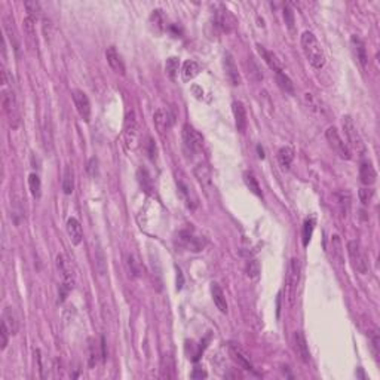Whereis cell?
I'll return each mask as SVG.
<instances>
[{"instance_id":"1","label":"cell","mask_w":380,"mask_h":380,"mask_svg":"<svg viewBox=\"0 0 380 380\" xmlns=\"http://www.w3.org/2000/svg\"><path fill=\"white\" fill-rule=\"evenodd\" d=\"M303 52L314 68H323L326 65V52L312 31H305L300 37Z\"/></svg>"},{"instance_id":"2","label":"cell","mask_w":380,"mask_h":380,"mask_svg":"<svg viewBox=\"0 0 380 380\" xmlns=\"http://www.w3.org/2000/svg\"><path fill=\"white\" fill-rule=\"evenodd\" d=\"M56 269L61 275V279H62V285H61V290H59V303H62L67 297V294L73 290L74 287V282H76V276H74V271H73V266L70 263V260L64 256V254H58L56 256Z\"/></svg>"},{"instance_id":"3","label":"cell","mask_w":380,"mask_h":380,"mask_svg":"<svg viewBox=\"0 0 380 380\" xmlns=\"http://www.w3.org/2000/svg\"><path fill=\"white\" fill-rule=\"evenodd\" d=\"M342 125H343V131H345V135H346V141H348L349 149L354 150V152H357L358 155H364L366 150H367V147H366V143H364L361 134L358 132L357 125L354 123L352 117H351V116H343Z\"/></svg>"},{"instance_id":"4","label":"cell","mask_w":380,"mask_h":380,"mask_svg":"<svg viewBox=\"0 0 380 380\" xmlns=\"http://www.w3.org/2000/svg\"><path fill=\"white\" fill-rule=\"evenodd\" d=\"M348 254L352 260L354 268L360 273H363V275L369 273V271H370L369 256L366 254V251L363 250V247L358 241H349L348 242Z\"/></svg>"},{"instance_id":"5","label":"cell","mask_w":380,"mask_h":380,"mask_svg":"<svg viewBox=\"0 0 380 380\" xmlns=\"http://www.w3.org/2000/svg\"><path fill=\"white\" fill-rule=\"evenodd\" d=\"M326 138H327V141L330 143L331 149H333L342 159L349 161V159L352 158V150L349 149L348 143H345V140L342 138V135H340V132L337 131V128L330 126V128L326 131Z\"/></svg>"},{"instance_id":"6","label":"cell","mask_w":380,"mask_h":380,"mask_svg":"<svg viewBox=\"0 0 380 380\" xmlns=\"http://www.w3.org/2000/svg\"><path fill=\"white\" fill-rule=\"evenodd\" d=\"M137 138H138V123L134 111H129L125 119V126H123V141L126 149H134L137 146Z\"/></svg>"},{"instance_id":"7","label":"cell","mask_w":380,"mask_h":380,"mask_svg":"<svg viewBox=\"0 0 380 380\" xmlns=\"http://www.w3.org/2000/svg\"><path fill=\"white\" fill-rule=\"evenodd\" d=\"M300 273H302V265L299 259H291L290 266H288V276H287V282L290 287V303L294 305V299H296V291L300 282Z\"/></svg>"},{"instance_id":"8","label":"cell","mask_w":380,"mask_h":380,"mask_svg":"<svg viewBox=\"0 0 380 380\" xmlns=\"http://www.w3.org/2000/svg\"><path fill=\"white\" fill-rule=\"evenodd\" d=\"M183 141L184 146L190 152H199L204 146V137L201 132H198L193 126L184 125L183 126Z\"/></svg>"},{"instance_id":"9","label":"cell","mask_w":380,"mask_h":380,"mask_svg":"<svg viewBox=\"0 0 380 380\" xmlns=\"http://www.w3.org/2000/svg\"><path fill=\"white\" fill-rule=\"evenodd\" d=\"M214 21H216V25L226 33H230L236 27V19L233 13L224 6H218V9L214 13Z\"/></svg>"},{"instance_id":"10","label":"cell","mask_w":380,"mask_h":380,"mask_svg":"<svg viewBox=\"0 0 380 380\" xmlns=\"http://www.w3.org/2000/svg\"><path fill=\"white\" fill-rule=\"evenodd\" d=\"M178 242H180L181 247H184V248H187L189 251H193V253H198L205 247V239L202 236L193 235V232H190V230L180 232Z\"/></svg>"},{"instance_id":"11","label":"cell","mask_w":380,"mask_h":380,"mask_svg":"<svg viewBox=\"0 0 380 380\" xmlns=\"http://www.w3.org/2000/svg\"><path fill=\"white\" fill-rule=\"evenodd\" d=\"M73 101H74V106H76V110H77L79 116L85 122H89V119H91V103H89L88 95L80 89H74L73 91Z\"/></svg>"},{"instance_id":"12","label":"cell","mask_w":380,"mask_h":380,"mask_svg":"<svg viewBox=\"0 0 380 380\" xmlns=\"http://www.w3.org/2000/svg\"><path fill=\"white\" fill-rule=\"evenodd\" d=\"M223 67H224V73H226V77L229 79V82L233 85V86H239L242 83V79H241V74H239V70L236 67V62L232 56L230 52H226L224 54V58H223Z\"/></svg>"},{"instance_id":"13","label":"cell","mask_w":380,"mask_h":380,"mask_svg":"<svg viewBox=\"0 0 380 380\" xmlns=\"http://www.w3.org/2000/svg\"><path fill=\"white\" fill-rule=\"evenodd\" d=\"M294 345H296V352H297L299 358L305 364H309L311 352H309V346H308L306 337H305V334L302 331H296V334H294Z\"/></svg>"},{"instance_id":"14","label":"cell","mask_w":380,"mask_h":380,"mask_svg":"<svg viewBox=\"0 0 380 380\" xmlns=\"http://www.w3.org/2000/svg\"><path fill=\"white\" fill-rule=\"evenodd\" d=\"M106 58H107V62H109V65L111 67L113 71H116V73H119V74H125V64H123V59H122V56L119 55V52L116 51L114 46L107 48V51H106Z\"/></svg>"},{"instance_id":"15","label":"cell","mask_w":380,"mask_h":380,"mask_svg":"<svg viewBox=\"0 0 380 380\" xmlns=\"http://www.w3.org/2000/svg\"><path fill=\"white\" fill-rule=\"evenodd\" d=\"M67 233L73 245H79L83 239V230L77 218L71 217L67 220Z\"/></svg>"},{"instance_id":"16","label":"cell","mask_w":380,"mask_h":380,"mask_svg":"<svg viewBox=\"0 0 380 380\" xmlns=\"http://www.w3.org/2000/svg\"><path fill=\"white\" fill-rule=\"evenodd\" d=\"M232 110H233V116H235V123L239 132H244L247 129L248 120H247V111L245 107L241 101H235L232 104Z\"/></svg>"},{"instance_id":"17","label":"cell","mask_w":380,"mask_h":380,"mask_svg":"<svg viewBox=\"0 0 380 380\" xmlns=\"http://www.w3.org/2000/svg\"><path fill=\"white\" fill-rule=\"evenodd\" d=\"M153 119H155L156 128H158L161 132L166 131V129L172 125V122H174V119H172L171 113H169L166 109H158V110L155 111Z\"/></svg>"},{"instance_id":"18","label":"cell","mask_w":380,"mask_h":380,"mask_svg":"<svg viewBox=\"0 0 380 380\" xmlns=\"http://www.w3.org/2000/svg\"><path fill=\"white\" fill-rule=\"evenodd\" d=\"M211 296H213V302L217 306V309L221 314H227V302H226V296L224 291L221 290V287L217 282L211 284Z\"/></svg>"},{"instance_id":"19","label":"cell","mask_w":380,"mask_h":380,"mask_svg":"<svg viewBox=\"0 0 380 380\" xmlns=\"http://www.w3.org/2000/svg\"><path fill=\"white\" fill-rule=\"evenodd\" d=\"M229 351H230V357H232V360L239 366V367H242L244 370H250V372H253V364H251V361H250V358L242 352V349L241 348H238L236 345H230L229 346Z\"/></svg>"},{"instance_id":"20","label":"cell","mask_w":380,"mask_h":380,"mask_svg":"<svg viewBox=\"0 0 380 380\" xmlns=\"http://www.w3.org/2000/svg\"><path fill=\"white\" fill-rule=\"evenodd\" d=\"M1 103H3L4 111L9 114L10 120L12 119L16 120V100H15L13 92L7 91V89H3V92H1Z\"/></svg>"},{"instance_id":"21","label":"cell","mask_w":380,"mask_h":380,"mask_svg":"<svg viewBox=\"0 0 380 380\" xmlns=\"http://www.w3.org/2000/svg\"><path fill=\"white\" fill-rule=\"evenodd\" d=\"M360 178H361V181H363L364 184H367V186H372V184L376 183V180H378V172H376L375 166H373L370 162L361 163V166H360Z\"/></svg>"},{"instance_id":"22","label":"cell","mask_w":380,"mask_h":380,"mask_svg":"<svg viewBox=\"0 0 380 380\" xmlns=\"http://www.w3.org/2000/svg\"><path fill=\"white\" fill-rule=\"evenodd\" d=\"M1 323L6 326V328L9 330L10 336H15V334L18 333L19 324H18L16 315H15V312L12 311V308H4L3 315H1Z\"/></svg>"},{"instance_id":"23","label":"cell","mask_w":380,"mask_h":380,"mask_svg":"<svg viewBox=\"0 0 380 380\" xmlns=\"http://www.w3.org/2000/svg\"><path fill=\"white\" fill-rule=\"evenodd\" d=\"M125 265H126L128 272H129L131 276L138 278V276L143 275V266H141V263H140V260L137 259L135 254L128 253V254L125 256Z\"/></svg>"},{"instance_id":"24","label":"cell","mask_w":380,"mask_h":380,"mask_svg":"<svg viewBox=\"0 0 380 380\" xmlns=\"http://www.w3.org/2000/svg\"><path fill=\"white\" fill-rule=\"evenodd\" d=\"M351 42H352V45H354V49H355V54H357V59L360 61V64H361L363 67H366V65H367V61H369L366 43H364L358 36H352Z\"/></svg>"},{"instance_id":"25","label":"cell","mask_w":380,"mask_h":380,"mask_svg":"<svg viewBox=\"0 0 380 380\" xmlns=\"http://www.w3.org/2000/svg\"><path fill=\"white\" fill-rule=\"evenodd\" d=\"M257 49H259V52H260V55H262V58L265 59V62L273 70V71H278V70H282V67H281V64H279V59L276 58V55L273 54V52H271V51H268L265 46H262V45H257Z\"/></svg>"},{"instance_id":"26","label":"cell","mask_w":380,"mask_h":380,"mask_svg":"<svg viewBox=\"0 0 380 380\" xmlns=\"http://www.w3.org/2000/svg\"><path fill=\"white\" fill-rule=\"evenodd\" d=\"M293 161H294V149L290 147V146L281 147L279 152H278V162L281 163V166L284 169H288L291 166Z\"/></svg>"},{"instance_id":"27","label":"cell","mask_w":380,"mask_h":380,"mask_svg":"<svg viewBox=\"0 0 380 380\" xmlns=\"http://www.w3.org/2000/svg\"><path fill=\"white\" fill-rule=\"evenodd\" d=\"M201 71V64L195 59H187L184 64H183V79L184 80H190L193 77H196Z\"/></svg>"},{"instance_id":"28","label":"cell","mask_w":380,"mask_h":380,"mask_svg":"<svg viewBox=\"0 0 380 380\" xmlns=\"http://www.w3.org/2000/svg\"><path fill=\"white\" fill-rule=\"evenodd\" d=\"M193 172H195L198 181H199L205 189H208V187L211 186V171H210V168H208L205 163L198 165Z\"/></svg>"},{"instance_id":"29","label":"cell","mask_w":380,"mask_h":380,"mask_svg":"<svg viewBox=\"0 0 380 380\" xmlns=\"http://www.w3.org/2000/svg\"><path fill=\"white\" fill-rule=\"evenodd\" d=\"M74 189V172L70 165H65L62 174V190L65 195H71Z\"/></svg>"},{"instance_id":"30","label":"cell","mask_w":380,"mask_h":380,"mask_svg":"<svg viewBox=\"0 0 380 380\" xmlns=\"http://www.w3.org/2000/svg\"><path fill=\"white\" fill-rule=\"evenodd\" d=\"M275 76H276V83H278V86L284 91V92H287V94H293L294 92V85H293V80L285 74V71L284 70H278V71H275Z\"/></svg>"},{"instance_id":"31","label":"cell","mask_w":380,"mask_h":380,"mask_svg":"<svg viewBox=\"0 0 380 380\" xmlns=\"http://www.w3.org/2000/svg\"><path fill=\"white\" fill-rule=\"evenodd\" d=\"M178 189H180V193L184 196V199H186V202H187V207L189 208H195L196 205H198V199H196V196H195V193L192 192V189L187 186V184H184V183H178Z\"/></svg>"},{"instance_id":"32","label":"cell","mask_w":380,"mask_h":380,"mask_svg":"<svg viewBox=\"0 0 380 380\" xmlns=\"http://www.w3.org/2000/svg\"><path fill=\"white\" fill-rule=\"evenodd\" d=\"M244 181H245L247 187H248L256 196H260V198L263 196L262 187H260V184H259V181H257V178L254 177L253 172H245V174H244Z\"/></svg>"},{"instance_id":"33","label":"cell","mask_w":380,"mask_h":380,"mask_svg":"<svg viewBox=\"0 0 380 380\" xmlns=\"http://www.w3.org/2000/svg\"><path fill=\"white\" fill-rule=\"evenodd\" d=\"M28 187H30L31 195H33L36 199H39L40 195H42V183H40V178H39L37 174L33 172V174L28 175Z\"/></svg>"},{"instance_id":"34","label":"cell","mask_w":380,"mask_h":380,"mask_svg":"<svg viewBox=\"0 0 380 380\" xmlns=\"http://www.w3.org/2000/svg\"><path fill=\"white\" fill-rule=\"evenodd\" d=\"M314 229H315V218L311 217V218H306L305 220V224H303V245L308 247L311 239H312V233H314Z\"/></svg>"},{"instance_id":"35","label":"cell","mask_w":380,"mask_h":380,"mask_svg":"<svg viewBox=\"0 0 380 380\" xmlns=\"http://www.w3.org/2000/svg\"><path fill=\"white\" fill-rule=\"evenodd\" d=\"M331 250H333V257H336V260L343 265V247L340 242V238L337 235L331 236Z\"/></svg>"},{"instance_id":"36","label":"cell","mask_w":380,"mask_h":380,"mask_svg":"<svg viewBox=\"0 0 380 380\" xmlns=\"http://www.w3.org/2000/svg\"><path fill=\"white\" fill-rule=\"evenodd\" d=\"M178 68H180V61H178V58L171 56V58L166 59V62H165V70H166V73H168V76H169L171 79H175V76H177V73H178Z\"/></svg>"},{"instance_id":"37","label":"cell","mask_w":380,"mask_h":380,"mask_svg":"<svg viewBox=\"0 0 380 380\" xmlns=\"http://www.w3.org/2000/svg\"><path fill=\"white\" fill-rule=\"evenodd\" d=\"M305 101L308 103V106L312 109V110H315L317 113H324V107H323V103L318 100V98H315L314 97V94H309V92H306L305 94Z\"/></svg>"},{"instance_id":"38","label":"cell","mask_w":380,"mask_h":380,"mask_svg":"<svg viewBox=\"0 0 380 380\" xmlns=\"http://www.w3.org/2000/svg\"><path fill=\"white\" fill-rule=\"evenodd\" d=\"M24 7H25V10H27V16H31L33 19H37V18L40 16L42 9H40L39 1H25V3H24Z\"/></svg>"},{"instance_id":"39","label":"cell","mask_w":380,"mask_h":380,"mask_svg":"<svg viewBox=\"0 0 380 380\" xmlns=\"http://www.w3.org/2000/svg\"><path fill=\"white\" fill-rule=\"evenodd\" d=\"M259 273H260V265H259V262H256V260L248 262V263H247V275H248L250 278L256 279V278L259 276Z\"/></svg>"},{"instance_id":"40","label":"cell","mask_w":380,"mask_h":380,"mask_svg":"<svg viewBox=\"0 0 380 380\" xmlns=\"http://www.w3.org/2000/svg\"><path fill=\"white\" fill-rule=\"evenodd\" d=\"M95 262H97V269H98L100 275H104V273H106V259H104V254H103V250H101V248L97 250Z\"/></svg>"},{"instance_id":"41","label":"cell","mask_w":380,"mask_h":380,"mask_svg":"<svg viewBox=\"0 0 380 380\" xmlns=\"http://www.w3.org/2000/svg\"><path fill=\"white\" fill-rule=\"evenodd\" d=\"M34 22H36V19H33L31 16H25L24 18V30H25L28 37H34V34H36V30H34L36 24Z\"/></svg>"},{"instance_id":"42","label":"cell","mask_w":380,"mask_h":380,"mask_svg":"<svg viewBox=\"0 0 380 380\" xmlns=\"http://www.w3.org/2000/svg\"><path fill=\"white\" fill-rule=\"evenodd\" d=\"M284 19H285V24L288 25V28L294 27V12L290 4L284 6Z\"/></svg>"},{"instance_id":"43","label":"cell","mask_w":380,"mask_h":380,"mask_svg":"<svg viewBox=\"0 0 380 380\" xmlns=\"http://www.w3.org/2000/svg\"><path fill=\"white\" fill-rule=\"evenodd\" d=\"M360 201L364 204V205H369L370 202H372V199H373V196H375V190H372V189H360Z\"/></svg>"},{"instance_id":"44","label":"cell","mask_w":380,"mask_h":380,"mask_svg":"<svg viewBox=\"0 0 380 380\" xmlns=\"http://www.w3.org/2000/svg\"><path fill=\"white\" fill-rule=\"evenodd\" d=\"M9 336H10L9 330H7L6 326L1 323V324H0V345H1V349H6L7 342H9Z\"/></svg>"},{"instance_id":"45","label":"cell","mask_w":380,"mask_h":380,"mask_svg":"<svg viewBox=\"0 0 380 380\" xmlns=\"http://www.w3.org/2000/svg\"><path fill=\"white\" fill-rule=\"evenodd\" d=\"M146 149H147V155L150 159H156V155H158V149H156V144L153 141L152 137H147V143H146Z\"/></svg>"},{"instance_id":"46","label":"cell","mask_w":380,"mask_h":380,"mask_svg":"<svg viewBox=\"0 0 380 380\" xmlns=\"http://www.w3.org/2000/svg\"><path fill=\"white\" fill-rule=\"evenodd\" d=\"M88 172L91 177H95L98 174V159L97 158H91L88 162Z\"/></svg>"},{"instance_id":"47","label":"cell","mask_w":380,"mask_h":380,"mask_svg":"<svg viewBox=\"0 0 380 380\" xmlns=\"http://www.w3.org/2000/svg\"><path fill=\"white\" fill-rule=\"evenodd\" d=\"M98 360V351L95 349V345H89V367H94Z\"/></svg>"},{"instance_id":"48","label":"cell","mask_w":380,"mask_h":380,"mask_svg":"<svg viewBox=\"0 0 380 380\" xmlns=\"http://www.w3.org/2000/svg\"><path fill=\"white\" fill-rule=\"evenodd\" d=\"M208 375H207V372H204L202 369H195L193 370V373L190 375V378L192 379H205Z\"/></svg>"},{"instance_id":"49","label":"cell","mask_w":380,"mask_h":380,"mask_svg":"<svg viewBox=\"0 0 380 380\" xmlns=\"http://www.w3.org/2000/svg\"><path fill=\"white\" fill-rule=\"evenodd\" d=\"M372 346H373L375 355L378 357V355H379V336H378V334H375V336L372 337Z\"/></svg>"},{"instance_id":"50","label":"cell","mask_w":380,"mask_h":380,"mask_svg":"<svg viewBox=\"0 0 380 380\" xmlns=\"http://www.w3.org/2000/svg\"><path fill=\"white\" fill-rule=\"evenodd\" d=\"M181 287H183V275L178 271V275H177V290H180Z\"/></svg>"}]
</instances>
